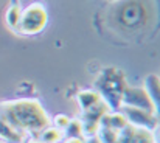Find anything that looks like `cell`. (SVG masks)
I'll list each match as a JSON object with an SVG mask.
<instances>
[{
	"mask_svg": "<svg viewBox=\"0 0 160 143\" xmlns=\"http://www.w3.org/2000/svg\"><path fill=\"white\" fill-rule=\"evenodd\" d=\"M28 143H42V142H41V140H39L38 137H34V139H31V140H30Z\"/></svg>",
	"mask_w": 160,
	"mask_h": 143,
	"instance_id": "20",
	"label": "cell"
},
{
	"mask_svg": "<svg viewBox=\"0 0 160 143\" xmlns=\"http://www.w3.org/2000/svg\"><path fill=\"white\" fill-rule=\"evenodd\" d=\"M48 23V13L42 3H31L25 9H22L17 31L27 36H33L41 33Z\"/></svg>",
	"mask_w": 160,
	"mask_h": 143,
	"instance_id": "4",
	"label": "cell"
},
{
	"mask_svg": "<svg viewBox=\"0 0 160 143\" xmlns=\"http://www.w3.org/2000/svg\"><path fill=\"white\" fill-rule=\"evenodd\" d=\"M151 13L143 0H124L117 5L113 19L126 31H140L149 22Z\"/></svg>",
	"mask_w": 160,
	"mask_h": 143,
	"instance_id": "3",
	"label": "cell"
},
{
	"mask_svg": "<svg viewBox=\"0 0 160 143\" xmlns=\"http://www.w3.org/2000/svg\"><path fill=\"white\" fill-rule=\"evenodd\" d=\"M64 143H84V139L82 137H76V139H65Z\"/></svg>",
	"mask_w": 160,
	"mask_h": 143,
	"instance_id": "18",
	"label": "cell"
},
{
	"mask_svg": "<svg viewBox=\"0 0 160 143\" xmlns=\"http://www.w3.org/2000/svg\"><path fill=\"white\" fill-rule=\"evenodd\" d=\"M76 101L79 104V109L81 112L95 106L98 101H101V96L98 95L97 90H81L78 95H76Z\"/></svg>",
	"mask_w": 160,
	"mask_h": 143,
	"instance_id": "12",
	"label": "cell"
},
{
	"mask_svg": "<svg viewBox=\"0 0 160 143\" xmlns=\"http://www.w3.org/2000/svg\"><path fill=\"white\" fill-rule=\"evenodd\" d=\"M76 137H82V128L78 118L70 120L67 128L64 129V139H76Z\"/></svg>",
	"mask_w": 160,
	"mask_h": 143,
	"instance_id": "15",
	"label": "cell"
},
{
	"mask_svg": "<svg viewBox=\"0 0 160 143\" xmlns=\"http://www.w3.org/2000/svg\"><path fill=\"white\" fill-rule=\"evenodd\" d=\"M115 143H118V142H115Z\"/></svg>",
	"mask_w": 160,
	"mask_h": 143,
	"instance_id": "22",
	"label": "cell"
},
{
	"mask_svg": "<svg viewBox=\"0 0 160 143\" xmlns=\"http://www.w3.org/2000/svg\"><path fill=\"white\" fill-rule=\"evenodd\" d=\"M120 112L124 115L128 123L132 125V126L145 128V129H149V131H154V129L159 128V117H157V114L146 112V110L135 109V107H128V106H121Z\"/></svg>",
	"mask_w": 160,
	"mask_h": 143,
	"instance_id": "7",
	"label": "cell"
},
{
	"mask_svg": "<svg viewBox=\"0 0 160 143\" xmlns=\"http://www.w3.org/2000/svg\"><path fill=\"white\" fill-rule=\"evenodd\" d=\"M0 139L5 140L6 143H23L27 135L16 131L9 123H6L2 117H0Z\"/></svg>",
	"mask_w": 160,
	"mask_h": 143,
	"instance_id": "11",
	"label": "cell"
},
{
	"mask_svg": "<svg viewBox=\"0 0 160 143\" xmlns=\"http://www.w3.org/2000/svg\"><path fill=\"white\" fill-rule=\"evenodd\" d=\"M128 120L124 118V115L120 112V110H109L106 112L101 120H100V126H106V128H110L113 129L115 132H120L124 126H128Z\"/></svg>",
	"mask_w": 160,
	"mask_h": 143,
	"instance_id": "9",
	"label": "cell"
},
{
	"mask_svg": "<svg viewBox=\"0 0 160 143\" xmlns=\"http://www.w3.org/2000/svg\"><path fill=\"white\" fill-rule=\"evenodd\" d=\"M0 117L27 137H38L44 128L50 126V117L47 115L44 106L33 98H20L0 103Z\"/></svg>",
	"mask_w": 160,
	"mask_h": 143,
	"instance_id": "1",
	"label": "cell"
},
{
	"mask_svg": "<svg viewBox=\"0 0 160 143\" xmlns=\"http://www.w3.org/2000/svg\"><path fill=\"white\" fill-rule=\"evenodd\" d=\"M68 121H70V118H68L67 115H64V114H59V115H56V117H54V128H58V129L64 131V129L67 128Z\"/></svg>",
	"mask_w": 160,
	"mask_h": 143,
	"instance_id": "17",
	"label": "cell"
},
{
	"mask_svg": "<svg viewBox=\"0 0 160 143\" xmlns=\"http://www.w3.org/2000/svg\"><path fill=\"white\" fill-rule=\"evenodd\" d=\"M143 89L145 92L148 94L149 100L152 101V104L156 106V109H159V104H160V81H159V76L151 73L145 78V84H143Z\"/></svg>",
	"mask_w": 160,
	"mask_h": 143,
	"instance_id": "10",
	"label": "cell"
},
{
	"mask_svg": "<svg viewBox=\"0 0 160 143\" xmlns=\"http://www.w3.org/2000/svg\"><path fill=\"white\" fill-rule=\"evenodd\" d=\"M117 142L118 143H157L154 132L145 128H137L132 125L124 126L118 134H117Z\"/></svg>",
	"mask_w": 160,
	"mask_h": 143,
	"instance_id": "8",
	"label": "cell"
},
{
	"mask_svg": "<svg viewBox=\"0 0 160 143\" xmlns=\"http://www.w3.org/2000/svg\"><path fill=\"white\" fill-rule=\"evenodd\" d=\"M20 14H22V8L19 5V0H12L11 5L8 6V9H6V14H5V20H6V23L11 30L17 31V23H19Z\"/></svg>",
	"mask_w": 160,
	"mask_h": 143,
	"instance_id": "13",
	"label": "cell"
},
{
	"mask_svg": "<svg viewBox=\"0 0 160 143\" xmlns=\"http://www.w3.org/2000/svg\"><path fill=\"white\" fill-rule=\"evenodd\" d=\"M121 106L135 107V109H142V110H146V112L157 114L156 106L152 104V101L149 100V96L145 92L143 87L126 86V89L123 90V95H121Z\"/></svg>",
	"mask_w": 160,
	"mask_h": 143,
	"instance_id": "6",
	"label": "cell"
},
{
	"mask_svg": "<svg viewBox=\"0 0 160 143\" xmlns=\"http://www.w3.org/2000/svg\"><path fill=\"white\" fill-rule=\"evenodd\" d=\"M128 83L124 73L117 67H106L100 72L95 79V90L101 100L107 104L110 110H120L121 107V95L126 89Z\"/></svg>",
	"mask_w": 160,
	"mask_h": 143,
	"instance_id": "2",
	"label": "cell"
},
{
	"mask_svg": "<svg viewBox=\"0 0 160 143\" xmlns=\"http://www.w3.org/2000/svg\"><path fill=\"white\" fill-rule=\"evenodd\" d=\"M109 110L110 109L107 107V104L101 100L95 106H92V107H89V109L81 112V117L78 120H79L81 128H82V137L87 139V137L97 135V131H98V126H100V120Z\"/></svg>",
	"mask_w": 160,
	"mask_h": 143,
	"instance_id": "5",
	"label": "cell"
},
{
	"mask_svg": "<svg viewBox=\"0 0 160 143\" xmlns=\"http://www.w3.org/2000/svg\"><path fill=\"white\" fill-rule=\"evenodd\" d=\"M38 139L42 143H59L61 140H64V131L54 126H47L39 132Z\"/></svg>",
	"mask_w": 160,
	"mask_h": 143,
	"instance_id": "14",
	"label": "cell"
},
{
	"mask_svg": "<svg viewBox=\"0 0 160 143\" xmlns=\"http://www.w3.org/2000/svg\"><path fill=\"white\" fill-rule=\"evenodd\" d=\"M117 134L113 129L106 128V126H98V131H97V137L100 143H115L117 142Z\"/></svg>",
	"mask_w": 160,
	"mask_h": 143,
	"instance_id": "16",
	"label": "cell"
},
{
	"mask_svg": "<svg viewBox=\"0 0 160 143\" xmlns=\"http://www.w3.org/2000/svg\"><path fill=\"white\" fill-rule=\"evenodd\" d=\"M84 143H100V140H98L97 135H93V137H87V139L84 140Z\"/></svg>",
	"mask_w": 160,
	"mask_h": 143,
	"instance_id": "19",
	"label": "cell"
},
{
	"mask_svg": "<svg viewBox=\"0 0 160 143\" xmlns=\"http://www.w3.org/2000/svg\"><path fill=\"white\" fill-rule=\"evenodd\" d=\"M107 2H118V0H107Z\"/></svg>",
	"mask_w": 160,
	"mask_h": 143,
	"instance_id": "21",
	"label": "cell"
}]
</instances>
